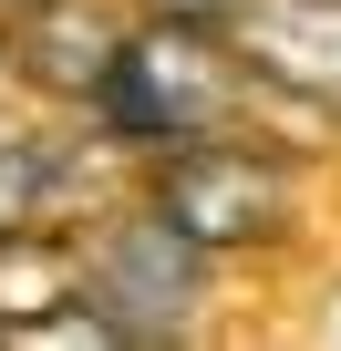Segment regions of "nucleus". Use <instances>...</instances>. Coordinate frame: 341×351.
<instances>
[{
    "mask_svg": "<svg viewBox=\"0 0 341 351\" xmlns=\"http://www.w3.org/2000/svg\"><path fill=\"white\" fill-rule=\"evenodd\" d=\"M238 93H248V62L228 52V32L207 42V21H155V32H124L114 73L93 83L104 104V134L114 145H197V134H238Z\"/></svg>",
    "mask_w": 341,
    "mask_h": 351,
    "instance_id": "nucleus-1",
    "label": "nucleus"
},
{
    "mask_svg": "<svg viewBox=\"0 0 341 351\" xmlns=\"http://www.w3.org/2000/svg\"><path fill=\"white\" fill-rule=\"evenodd\" d=\"M197 279L207 248L165 217V207H124L93 238H73V300H93L114 320V341H165L197 320Z\"/></svg>",
    "mask_w": 341,
    "mask_h": 351,
    "instance_id": "nucleus-2",
    "label": "nucleus"
},
{
    "mask_svg": "<svg viewBox=\"0 0 341 351\" xmlns=\"http://www.w3.org/2000/svg\"><path fill=\"white\" fill-rule=\"evenodd\" d=\"M290 155L259 145V134H197V145H165L155 155V197L197 248H259L290 228Z\"/></svg>",
    "mask_w": 341,
    "mask_h": 351,
    "instance_id": "nucleus-3",
    "label": "nucleus"
},
{
    "mask_svg": "<svg viewBox=\"0 0 341 351\" xmlns=\"http://www.w3.org/2000/svg\"><path fill=\"white\" fill-rule=\"evenodd\" d=\"M228 52L248 83H279L320 114H341V0H228Z\"/></svg>",
    "mask_w": 341,
    "mask_h": 351,
    "instance_id": "nucleus-4",
    "label": "nucleus"
},
{
    "mask_svg": "<svg viewBox=\"0 0 341 351\" xmlns=\"http://www.w3.org/2000/svg\"><path fill=\"white\" fill-rule=\"evenodd\" d=\"M124 52L114 0H32L11 11V73H32L42 93H93Z\"/></svg>",
    "mask_w": 341,
    "mask_h": 351,
    "instance_id": "nucleus-5",
    "label": "nucleus"
},
{
    "mask_svg": "<svg viewBox=\"0 0 341 351\" xmlns=\"http://www.w3.org/2000/svg\"><path fill=\"white\" fill-rule=\"evenodd\" d=\"M42 217H52V145L0 124V238H11V228H42Z\"/></svg>",
    "mask_w": 341,
    "mask_h": 351,
    "instance_id": "nucleus-6",
    "label": "nucleus"
},
{
    "mask_svg": "<svg viewBox=\"0 0 341 351\" xmlns=\"http://www.w3.org/2000/svg\"><path fill=\"white\" fill-rule=\"evenodd\" d=\"M155 11H165V21H207V32H217V21H228V0H155Z\"/></svg>",
    "mask_w": 341,
    "mask_h": 351,
    "instance_id": "nucleus-7",
    "label": "nucleus"
},
{
    "mask_svg": "<svg viewBox=\"0 0 341 351\" xmlns=\"http://www.w3.org/2000/svg\"><path fill=\"white\" fill-rule=\"evenodd\" d=\"M11 11H32V0H0V21H11Z\"/></svg>",
    "mask_w": 341,
    "mask_h": 351,
    "instance_id": "nucleus-8",
    "label": "nucleus"
},
{
    "mask_svg": "<svg viewBox=\"0 0 341 351\" xmlns=\"http://www.w3.org/2000/svg\"><path fill=\"white\" fill-rule=\"evenodd\" d=\"M0 73H11V52H0Z\"/></svg>",
    "mask_w": 341,
    "mask_h": 351,
    "instance_id": "nucleus-9",
    "label": "nucleus"
}]
</instances>
